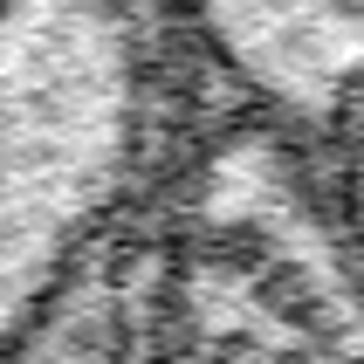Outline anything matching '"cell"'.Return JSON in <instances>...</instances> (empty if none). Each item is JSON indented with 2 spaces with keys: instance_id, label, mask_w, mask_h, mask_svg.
Segmentation results:
<instances>
[{
  "instance_id": "1",
  "label": "cell",
  "mask_w": 364,
  "mask_h": 364,
  "mask_svg": "<svg viewBox=\"0 0 364 364\" xmlns=\"http://www.w3.org/2000/svg\"><path fill=\"white\" fill-rule=\"evenodd\" d=\"M186 0H7L0 21V303L7 337L131 234L165 144Z\"/></svg>"
},
{
  "instance_id": "2",
  "label": "cell",
  "mask_w": 364,
  "mask_h": 364,
  "mask_svg": "<svg viewBox=\"0 0 364 364\" xmlns=\"http://www.w3.org/2000/svg\"><path fill=\"white\" fill-rule=\"evenodd\" d=\"M303 131L241 110L193 172L179 247H165L151 364H364V247Z\"/></svg>"
},
{
  "instance_id": "3",
  "label": "cell",
  "mask_w": 364,
  "mask_h": 364,
  "mask_svg": "<svg viewBox=\"0 0 364 364\" xmlns=\"http://www.w3.org/2000/svg\"><path fill=\"white\" fill-rule=\"evenodd\" d=\"M186 21L255 117L330 144L364 110V0H186Z\"/></svg>"
},
{
  "instance_id": "4",
  "label": "cell",
  "mask_w": 364,
  "mask_h": 364,
  "mask_svg": "<svg viewBox=\"0 0 364 364\" xmlns=\"http://www.w3.org/2000/svg\"><path fill=\"white\" fill-rule=\"evenodd\" d=\"M330 172H337V193H344L350 234H358V247H364V110L330 138Z\"/></svg>"
}]
</instances>
